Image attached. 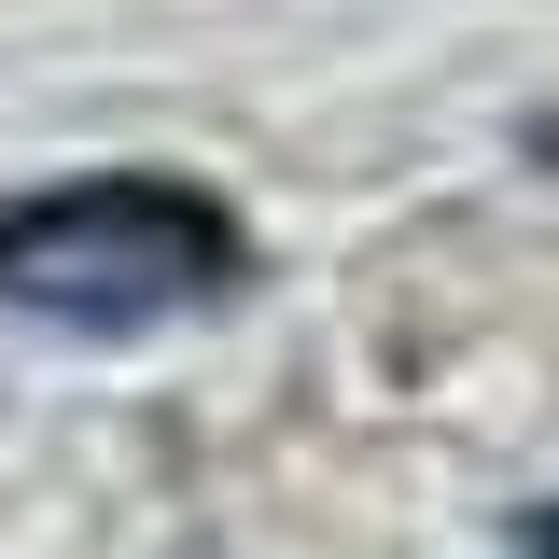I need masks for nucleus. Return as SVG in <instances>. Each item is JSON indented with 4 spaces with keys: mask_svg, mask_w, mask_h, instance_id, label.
<instances>
[{
    "mask_svg": "<svg viewBox=\"0 0 559 559\" xmlns=\"http://www.w3.org/2000/svg\"><path fill=\"white\" fill-rule=\"evenodd\" d=\"M532 559H559V503H546V518H532Z\"/></svg>",
    "mask_w": 559,
    "mask_h": 559,
    "instance_id": "obj_2",
    "label": "nucleus"
},
{
    "mask_svg": "<svg viewBox=\"0 0 559 559\" xmlns=\"http://www.w3.org/2000/svg\"><path fill=\"white\" fill-rule=\"evenodd\" d=\"M238 280V224L197 182H57L0 210V308L70 322V336H154Z\"/></svg>",
    "mask_w": 559,
    "mask_h": 559,
    "instance_id": "obj_1",
    "label": "nucleus"
}]
</instances>
